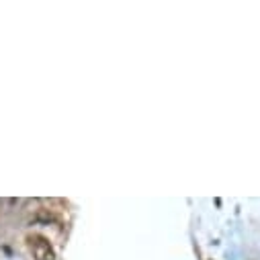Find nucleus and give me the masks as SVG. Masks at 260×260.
Wrapping results in <instances>:
<instances>
[{
  "label": "nucleus",
  "instance_id": "obj_1",
  "mask_svg": "<svg viewBox=\"0 0 260 260\" xmlns=\"http://www.w3.org/2000/svg\"><path fill=\"white\" fill-rule=\"evenodd\" d=\"M27 244H29V250H31L35 260H55V252H53L47 238H43L39 234H33V236L27 238Z\"/></svg>",
  "mask_w": 260,
  "mask_h": 260
}]
</instances>
